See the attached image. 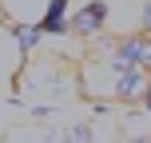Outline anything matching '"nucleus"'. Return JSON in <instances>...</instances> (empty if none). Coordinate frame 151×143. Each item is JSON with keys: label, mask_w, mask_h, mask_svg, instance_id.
<instances>
[{"label": "nucleus", "mask_w": 151, "mask_h": 143, "mask_svg": "<svg viewBox=\"0 0 151 143\" xmlns=\"http://www.w3.org/2000/svg\"><path fill=\"white\" fill-rule=\"evenodd\" d=\"M104 24H107V4L104 0H91V4H83L80 12L68 20V28L76 32V36H99Z\"/></svg>", "instance_id": "1"}, {"label": "nucleus", "mask_w": 151, "mask_h": 143, "mask_svg": "<svg viewBox=\"0 0 151 143\" xmlns=\"http://www.w3.org/2000/svg\"><path fill=\"white\" fill-rule=\"evenodd\" d=\"M147 80H151L147 68H123V72H115V96L127 99V103H135V99H143Z\"/></svg>", "instance_id": "2"}, {"label": "nucleus", "mask_w": 151, "mask_h": 143, "mask_svg": "<svg viewBox=\"0 0 151 143\" xmlns=\"http://www.w3.org/2000/svg\"><path fill=\"white\" fill-rule=\"evenodd\" d=\"M64 12H68V0H52L48 12H44V20H40V32H44V36H64V32H72L68 20H64Z\"/></svg>", "instance_id": "3"}, {"label": "nucleus", "mask_w": 151, "mask_h": 143, "mask_svg": "<svg viewBox=\"0 0 151 143\" xmlns=\"http://www.w3.org/2000/svg\"><path fill=\"white\" fill-rule=\"evenodd\" d=\"M12 36H16V44H20V52L28 56L32 48L40 44V36H44V32H40V24H16V28H12Z\"/></svg>", "instance_id": "4"}, {"label": "nucleus", "mask_w": 151, "mask_h": 143, "mask_svg": "<svg viewBox=\"0 0 151 143\" xmlns=\"http://www.w3.org/2000/svg\"><path fill=\"white\" fill-rule=\"evenodd\" d=\"M68 139H80V143H88V139H91V127H88V123H80V127H72V131H68Z\"/></svg>", "instance_id": "5"}, {"label": "nucleus", "mask_w": 151, "mask_h": 143, "mask_svg": "<svg viewBox=\"0 0 151 143\" xmlns=\"http://www.w3.org/2000/svg\"><path fill=\"white\" fill-rule=\"evenodd\" d=\"M139 28H143V32H151V0L139 8Z\"/></svg>", "instance_id": "6"}, {"label": "nucleus", "mask_w": 151, "mask_h": 143, "mask_svg": "<svg viewBox=\"0 0 151 143\" xmlns=\"http://www.w3.org/2000/svg\"><path fill=\"white\" fill-rule=\"evenodd\" d=\"M143 107L151 111V80H147V91H143Z\"/></svg>", "instance_id": "7"}]
</instances>
